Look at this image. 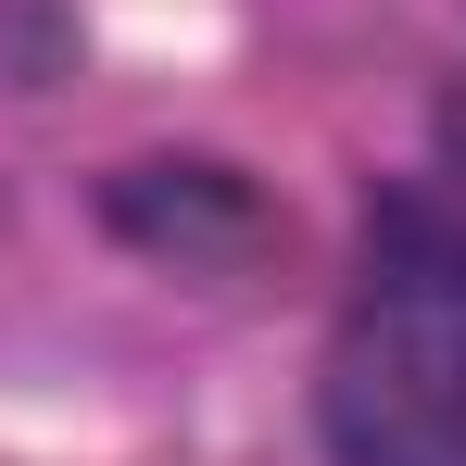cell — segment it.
<instances>
[{
    "mask_svg": "<svg viewBox=\"0 0 466 466\" xmlns=\"http://www.w3.org/2000/svg\"><path fill=\"white\" fill-rule=\"evenodd\" d=\"M315 416L340 466H466V202L441 177L366 215Z\"/></svg>",
    "mask_w": 466,
    "mask_h": 466,
    "instance_id": "6da1fadb",
    "label": "cell"
},
{
    "mask_svg": "<svg viewBox=\"0 0 466 466\" xmlns=\"http://www.w3.org/2000/svg\"><path fill=\"white\" fill-rule=\"evenodd\" d=\"M441 189L466 202V101H454V164H441Z\"/></svg>",
    "mask_w": 466,
    "mask_h": 466,
    "instance_id": "7a4b0ae2",
    "label": "cell"
}]
</instances>
